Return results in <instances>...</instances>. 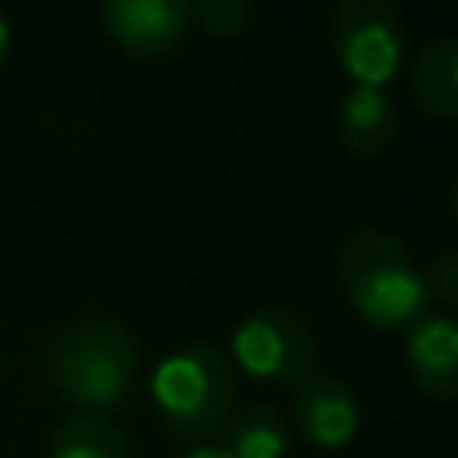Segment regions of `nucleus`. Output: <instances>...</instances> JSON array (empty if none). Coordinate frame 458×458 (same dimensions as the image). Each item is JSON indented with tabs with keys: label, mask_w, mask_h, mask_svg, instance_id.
<instances>
[{
	"label": "nucleus",
	"mask_w": 458,
	"mask_h": 458,
	"mask_svg": "<svg viewBox=\"0 0 458 458\" xmlns=\"http://www.w3.org/2000/svg\"><path fill=\"white\" fill-rule=\"evenodd\" d=\"M334 277L374 330H398L427 314L430 298L419 261L386 229H354L334 258Z\"/></svg>",
	"instance_id": "obj_1"
},
{
	"label": "nucleus",
	"mask_w": 458,
	"mask_h": 458,
	"mask_svg": "<svg viewBox=\"0 0 458 458\" xmlns=\"http://www.w3.org/2000/svg\"><path fill=\"white\" fill-rule=\"evenodd\" d=\"M149 390L165 427L193 443L222 435L237 411V370L229 354L209 342H190L161 358Z\"/></svg>",
	"instance_id": "obj_2"
},
{
	"label": "nucleus",
	"mask_w": 458,
	"mask_h": 458,
	"mask_svg": "<svg viewBox=\"0 0 458 458\" xmlns=\"http://www.w3.org/2000/svg\"><path fill=\"white\" fill-rule=\"evenodd\" d=\"M48 378L64 403L109 411L137 382V342L113 318H85L69 326L48 350Z\"/></svg>",
	"instance_id": "obj_3"
},
{
	"label": "nucleus",
	"mask_w": 458,
	"mask_h": 458,
	"mask_svg": "<svg viewBox=\"0 0 458 458\" xmlns=\"http://www.w3.org/2000/svg\"><path fill=\"white\" fill-rule=\"evenodd\" d=\"M330 48L346 77L362 89H386L406 56L403 13L386 0H338L326 16Z\"/></svg>",
	"instance_id": "obj_4"
},
{
	"label": "nucleus",
	"mask_w": 458,
	"mask_h": 458,
	"mask_svg": "<svg viewBox=\"0 0 458 458\" xmlns=\"http://www.w3.org/2000/svg\"><path fill=\"white\" fill-rule=\"evenodd\" d=\"M229 362L233 370H245L258 382H290L298 386L314 366V334L298 310L261 306L237 322L229 334Z\"/></svg>",
	"instance_id": "obj_5"
},
{
	"label": "nucleus",
	"mask_w": 458,
	"mask_h": 458,
	"mask_svg": "<svg viewBox=\"0 0 458 458\" xmlns=\"http://www.w3.org/2000/svg\"><path fill=\"white\" fill-rule=\"evenodd\" d=\"M290 430H298L310 446L342 451L362 430V403L334 374H306L290 398Z\"/></svg>",
	"instance_id": "obj_6"
},
{
	"label": "nucleus",
	"mask_w": 458,
	"mask_h": 458,
	"mask_svg": "<svg viewBox=\"0 0 458 458\" xmlns=\"http://www.w3.org/2000/svg\"><path fill=\"white\" fill-rule=\"evenodd\" d=\"M101 24L129 56H161L190 32L193 8L185 0H105Z\"/></svg>",
	"instance_id": "obj_7"
},
{
	"label": "nucleus",
	"mask_w": 458,
	"mask_h": 458,
	"mask_svg": "<svg viewBox=\"0 0 458 458\" xmlns=\"http://www.w3.org/2000/svg\"><path fill=\"white\" fill-rule=\"evenodd\" d=\"M406 362L430 398L451 403L458 394V326L446 310H427L406 326Z\"/></svg>",
	"instance_id": "obj_8"
},
{
	"label": "nucleus",
	"mask_w": 458,
	"mask_h": 458,
	"mask_svg": "<svg viewBox=\"0 0 458 458\" xmlns=\"http://www.w3.org/2000/svg\"><path fill=\"white\" fill-rule=\"evenodd\" d=\"M334 133H338V145L350 157H378L382 149H390L398 137V109L390 93L354 85L338 105Z\"/></svg>",
	"instance_id": "obj_9"
},
{
	"label": "nucleus",
	"mask_w": 458,
	"mask_h": 458,
	"mask_svg": "<svg viewBox=\"0 0 458 458\" xmlns=\"http://www.w3.org/2000/svg\"><path fill=\"white\" fill-rule=\"evenodd\" d=\"M411 89L430 117L438 121L458 117V40L438 37L414 56Z\"/></svg>",
	"instance_id": "obj_10"
},
{
	"label": "nucleus",
	"mask_w": 458,
	"mask_h": 458,
	"mask_svg": "<svg viewBox=\"0 0 458 458\" xmlns=\"http://www.w3.org/2000/svg\"><path fill=\"white\" fill-rule=\"evenodd\" d=\"M290 438V419L274 406H258L225 427V451L229 458H285Z\"/></svg>",
	"instance_id": "obj_11"
},
{
	"label": "nucleus",
	"mask_w": 458,
	"mask_h": 458,
	"mask_svg": "<svg viewBox=\"0 0 458 458\" xmlns=\"http://www.w3.org/2000/svg\"><path fill=\"white\" fill-rule=\"evenodd\" d=\"M48 458H129V443L101 414H72L48 438Z\"/></svg>",
	"instance_id": "obj_12"
},
{
	"label": "nucleus",
	"mask_w": 458,
	"mask_h": 458,
	"mask_svg": "<svg viewBox=\"0 0 458 458\" xmlns=\"http://www.w3.org/2000/svg\"><path fill=\"white\" fill-rule=\"evenodd\" d=\"M193 8V21L209 32V37H237L253 24V4L250 0H201Z\"/></svg>",
	"instance_id": "obj_13"
},
{
	"label": "nucleus",
	"mask_w": 458,
	"mask_h": 458,
	"mask_svg": "<svg viewBox=\"0 0 458 458\" xmlns=\"http://www.w3.org/2000/svg\"><path fill=\"white\" fill-rule=\"evenodd\" d=\"M422 285H427V298L454 306L458 301V258L454 250H443L427 269H422Z\"/></svg>",
	"instance_id": "obj_14"
},
{
	"label": "nucleus",
	"mask_w": 458,
	"mask_h": 458,
	"mask_svg": "<svg viewBox=\"0 0 458 458\" xmlns=\"http://www.w3.org/2000/svg\"><path fill=\"white\" fill-rule=\"evenodd\" d=\"M185 458H229V451L225 446H214V443H201L198 451H190Z\"/></svg>",
	"instance_id": "obj_15"
},
{
	"label": "nucleus",
	"mask_w": 458,
	"mask_h": 458,
	"mask_svg": "<svg viewBox=\"0 0 458 458\" xmlns=\"http://www.w3.org/2000/svg\"><path fill=\"white\" fill-rule=\"evenodd\" d=\"M8 45H13V29H8V21L0 16V64H4V56H8Z\"/></svg>",
	"instance_id": "obj_16"
}]
</instances>
